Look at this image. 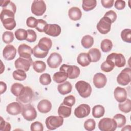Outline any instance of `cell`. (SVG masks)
<instances>
[{"label":"cell","mask_w":131,"mask_h":131,"mask_svg":"<svg viewBox=\"0 0 131 131\" xmlns=\"http://www.w3.org/2000/svg\"><path fill=\"white\" fill-rule=\"evenodd\" d=\"M15 15L9 12L1 13V20L4 28L8 30H13L16 26Z\"/></svg>","instance_id":"1"},{"label":"cell","mask_w":131,"mask_h":131,"mask_svg":"<svg viewBox=\"0 0 131 131\" xmlns=\"http://www.w3.org/2000/svg\"><path fill=\"white\" fill-rule=\"evenodd\" d=\"M75 88L79 95L83 98L89 97L92 93V88L90 84L83 80H79L75 84Z\"/></svg>","instance_id":"2"},{"label":"cell","mask_w":131,"mask_h":131,"mask_svg":"<svg viewBox=\"0 0 131 131\" xmlns=\"http://www.w3.org/2000/svg\"><path fill=\"white\" fill-rule=\"evenodd\" d=\"M63 121V118L60 116H50L46 118L45 123L49 130H53L62 126Z\"/></svg>","instance_id":"3"},{"label":"cell","mask_w":131,"mask_h":131,"mask_svg":"<svg viewBox=\"0 0 131 131\" xmlns=\"http://www.w3.org/2000/svg\"><path fill=\"white\" fill-rule=\"evenodd\" d=\"M34 93L32 89L30 87L25 86L21 91L20 95L16 98V100L23 105L31 102Z\"/></svg>","instance_id":"4"},{"label":"cell","mask_w":131,"mask_h":131,"mask_svg":"<svg viewBox=\"0 0 131 131\" xmlns=\"http://www.w3.org/2000/svg\"><path fill=\"white\" fill-rule=\"evenodd\" d=\"M98 128L101 131H114L117 128V124L113 119L103 118L99 121Z\"/></svg>","instance_id":"5"},{"label":"cell","mask_w":131,"mask_h":131,"mask_svg":"<svg viewBox=\"0 0 131 131\" xmlns=\"http://www.w3.org/2000/svg\"><path fill=\"white\" fill-rule=\"evenodd\" d=\"M22 107V116L25 120L31 121L36 119L37 117L36 111L30 103L23 105Z\"/></svg>","instance_id":"6"},{"label":"cell","mask_w":131,"mask_h":131,"mask_svg":"<svg viewBox=\"0 0 131 131\" xmlns=\"http://www.w3.org/2000/svg\"><path fill=\"white\" fill-rule=\"evenodd\" d=\"M106 60L110 61L118 68L123 67L126 64V60L124 55L120 53H112L107 56Z\"/></svg>","instance_id":"7"},{"label":"cell","mask_w":131,"mask_h":131,"mask_svg":"<svg viewBox=\"0 0 131 131\" xmlns=\"http://www.w3.org/2000/svg\"><path fill=\"white\" fill-rule=\"evenodd\" d=\"M60 71L66 72L68 77L70 79H75L77 78L80 74V69L76 66H71L66 64H62L59 69Z\"/></svg>","instance_id":"8"},{"label":"cell","mask_w":131,"mask_h":131,"mask_svg":"<svg viewBox=\"0 0 131 131\" xmlns=\"http://www.w3.org/2000/svg\"><path fill=\"white\" fill-rule=\"evenodd\" d=\"M131 80V69L125 68L121 71L117 77V81L121 85H128Z\"/></svg>","instance_id":"9"},{"label":"cell","mask_w":131,"mask_h":131,"mask_svg":"<svg viewBox=\"0 0 131 131\" xmlns=\"http://www.w3.org/2000/svg\"><path fill=\"white\" fill-rule=\"evenodd\" d=\"M111 24L112 22L108 17L103 16L100 19L97 25V30L101 34H107L111 30Z\"/></svg>","instance_id":"10"},{"label":"cell","mask_w":131,"mask_h":131,"mask_svg":"<svg viewBox=\"0 0 131 131\" xmlns=\"http://www.w3.org/2000/svg\"><path fill=\"white\" fill-rule=\"evenodd\" d=\"M46 10V5L43 1H34L31 6V11L36 16L42 15Z\"/></svg>","instance_id":"11"},{"label":"cell","mask_w":131,"mask_h":131,"mask_svg":"<svg viewBox=\"0 0 131 131\" xmlns=\"http://www.w3.org/2000/svg\"><path fill=\"white\" fill-rule=\"evenodd\" d=\"M32 64L33 61L32 58L26 59L20 57L18 58L14 62V66L16 69L23 70L25 72L29 71Z\"/></svg>","instance_id":"12"},{"label":"cell","mask_w":131,"mask_h":131,"mask_svg":"<svg viewBox=\"0 0 131 131\" xmlns=\"http://www.w3.org/2000/svg\"><path fill=\"white\" fill-rule=\"evenodd\" d=\"M62 61V58L61 56L59 53L54 52L50 54L47 59V62L50 68L55 69L60 65Z\"/></svg>","instance_id":"13"},{"label":"cell","mask_w":131,"mask_h":131,"mask_svg":"<svg viewBox=\"0 0 131 131\" xmlns=\"http://www.w3.org/2000/svg\"><path fill=\"white\" fill-rule=\"evenodd\" d=\"M90 111L91 108L88 104H81L75 109L74 115L78 118H83L89 115Z\"/></svg>","instance_id":"14"},{"label":"cell","mask_w":131,"mask_h":131,"mask_svg":"<svg viewBox=\"0 0 131 131\" xmlns=\"http://www.w3.org/2000/svg\"><path fill=\"white\" fill-rule=\"evenodd\" d=\"M61 32V27L57 24H47L45 27L44 32L49 35L53 37H57L60 34Z\"/></svg>","instance_id":"15"},{"label":"cell","mask_w":131,"mask_h":131,"mask_svg":"<svg viewBox=\"0 0 131 131\" xmlns=\"http://www.w3.org/2000/svg\"><path fill=\"white\" fill-rule=\"evenodd\" d=\"M17 52L20 57L26 59L31 58V55L33 54V49L31 47L25 43L21 44L19 46Z\"/></svg>","instance_id":"16"},{"label":"cell","mask_w":131,"mask_h":131,"mask_svg":"<svg viewBox=\"0 0 131 131\" xmlns=\"http://www.w3.org/2000/svg\"><path fill=\"white\" fill-rule=\"evenodd\" d=\"M16 55V49L12 45H8L5 47L3 51V56L6 60L13 59Z\"/></svg>","instance_id":"17"},{"label":"cell","mask_w":131,"mask_h":131,"mask_svg":"<svg viewBox=\"0 0 131 131\" xmlns=\"http://www.w3.org/2000/svg\"><path fill=\"white\" fill-rule=\"evenodd\" d=\"M22 104L18 102H13L7 106L6 111L9 115L16 116L22 112Z\"/></svg>","instance_id":"18"},{"label":"cell","mask_w":131,"mask_h":131,"mask_svg":"<svg viewBox=\"0 0 131 131\" xmlns=\"http://www.w3.org/2000/svg\"><path fill=\"white\" fill-rule=\"evenodd\" d=\"M93 80L94 86L98 89L104 87L107 82V78L105 75L101 73H96L94 76Z\"/></svg>","instance_id":"19"},{"label":"cell","mask_w":131,"mask_h":131,"mask_svg":"<svg viewBox=\"0 0 131 131\" xmlns=\"http://www.w3.org/2000/svg\"><path fill=\"white\" fill-rule=\"evenodd\" d=\"M114 96L118 102H122L127 99V92L124 88L118 86L114 91Z\"/></svg>","instance_id":"20"},{"label":"cell","mask_w":131,"mask_h":131,"mask_svg":"<svg viewBox=\"0 0 131 131\" xmlns=\"http://www.w3.org/2000/svg\"><path fill=\"white\" fill-rule=\"evenodd\" d=\"M52 106V103L49 100L47 99H42L38 102L37 107L39 112L46 114L51 111Z\"/></svg>","instance_id":"21"},{"label":"cell","mask_w":131,"mask_h":131,"mask_svg":"<svg viewBox=\"0 0 131 131\" xmlns=\"http://www.w3.org/2000/svg\"><path fill=\"white\" fill-rule=\"evenodd\" d=\"M37 46L41 50L45 52H49L52 47V41L50 38L44 37L39 40Z\"/></svg>","instance_id":"22"},{"label":"cell","mask_w":131,"mask_h":131,"mask_svg":"<svg viewBox=\"0 0 131 131\" xmlns=\"http://www.w3.org/2000/svg\"><path fill=\"white\" fill-rule=\"evenodd\" d=\"M68 16L72 20L77 21L80 19L82 16V12L79 8L73 7L69 10Z\"/></svg>","instance_id":"23"},{"label":"cell","mask_w":131,"mask_h":131,"mask_svg":"<svg viewBox=\"0 0 131 131\" xmlns=\"http://www.w3.org/2000/svg\"><path fill=\"white\" fill-rule=\"evenodd\" d=\"M57 90L60 94L64 95L72 91V85L69 81H67L59 84L57 86Z\"/></svg>","instance_id":"24"},{"label":"cell","mask_w":131,"mask_h":131,"mask_svg":"<svg viewBox=\"0 0 131 131\" xmlns=\"http://www.w3.org/2000/svg\"><path fill=\"white\" fill-rule=\"evenodd\" d=\"M89 58L91 60V62H96L98 61L101 58V52L97 48H92L89 50L88 53Z\"/></svg>","instance_id":"25"},{"label":"cell","mask_w":131,"mask_h":131,"mask_svg":"<svg viewBox=\"0 0 131 131\" xmlns=\"http://www.w3.org/2000/svg\"><path fill=\"white\" fill-rule=\"evenodd\" d=\"M72 107H70L62 103L58 108V114L59 116L62 117L63 118L69 117L72 112Z\"/></svg>","instance_id":"26"},{"label":"cell","mask_w":131,"mask_h":131,"mask_svg":"<svg viewBox=\"0 0 131 131\" xmlns=\"http://www.w3.org/2000/svg\"><path fill=\"white\" fill-rule=\"evenodd\" d=\"M77 63L82 67H86L91 63V60L89 58L88 53H81L77 57Z\"/></svg>","instance_id":"27"},{"label":"cell","mask_w":131,"mask_h":131,"mask_svg":"<svg viewBox=\"0 0 131 131\" xmlns=\"http://www.w3.org/2000/svg\"><path fill=\"white\" fill-rule=\"evenodd\" d=\"M68 78L67 73L63 71H59L56 72L53 77V80L58 83H61L65 82Z\"/></svg>","instance_id":"28"},{"label":"cell","mask_w":131,"mask_h":131,"mask_svg":"<svg viewBox=\"0 0 131 131\" xmlns=\"http://www.w3.org/2000/svg\"><path fill=\"white\" fill-rule=\"evenodd\" d=\"M97 5L96 0H83L82 1V7L84 11H89L93 10Z\"/></svg>","instance_id":"29"},{"label":"cell","mask_w":131,"mask_h":131,"mask_svg":"<svg viewBox=\"0 0 131 131\" xmlns=\"http://www.w3.org/2000/svg\"><path fill=\"white\" fill-rule=\"evenodd\" d=\"M105 113V109L101 105H96L93 107L92 115L95 118L102 117Z\"/></svg>","instance_id":"30"},{"label":"cell","mask_w":131,"mask_h":131,"mask_svg":"<svg viewBox=\"0 0 131 131\" xmlns=\"http://www.w3.org/2000/svg\"><path fill=\"white\" fill-rule=\"evenodd\" d=\"M81 43L84 48L89 49L94 44V38L90 35H86L82 38Z\"/></svg>","instance_id":"31"},{"label":"cell","mask_w":131,"mask_h":131,"mask_svg":"<svg viewBox=\"0 0 131 131\" xmlns=\"http://www.w3.org/2000/svg\"><path fill=\"white\" fill-rule=\"evenodd\" d=\"M33 68L34 70L38 73L43 72L46 69V65L43 61L36 60L33 62Z\"/></svg>","instance_id":"32"},{"label":"cell","mask_w":131,"mask_h":131,"mask_svg":"<svg viewBox=\"0 0 131 131\" xmlns=\"http://www.w3.org/2000/svg\"><path fill=\"white\" fill-rule=\"evenodd\" d=\"M118 106L121 112L125 113H129L131 111V100L129 99H126L124 101L120 102Z\"/></svg>","instance_id":"33"},{"label":"cell","mask_w":131,"mask_h":131,"mask_svg":"<svg viewBox=\"0 0 131 131\" xmlns=\"http://www.w3.org/2000/svg\"><path fill=\"white\" fill-rule=\"evenodd\" d=\"M113 119L115 121L117 124V127L121 128L123 127L126 123V117L121 114H117L115 115Z\"/></svg>","instance_id":"34"},{"label":"cell","mask_w":131,"mask_h":131,"mask_svg":"<svg viewBox=\"0 0 131 131\" xmlns=\"http://www.w3.org/2000/svg\"><path fill=\"white\" fill-rule=\"evenodd\" d=\"M113 43L111 40L108 39H104L101 41L100 43V48L103 52H109L112 49Z\"/></svg>","instance_id":"35"},{"label":"cell","mask_w":131,"mask_h":131,"mask_svg":"<svg viewBox=\"0 0 131 131\" xmlns=\"http://www.w3.org/2000/svg\"><path fill=\"white\" fill-rule=\"evenodd\" d=\"M24 88V86L22 84L19 83H14L11 85V92L14 96L17 97L20 95Z\"/></svg>","instance_id":"36"},{"label":"cell","mask_w":131,"mask_h":131,"mask_svg":"<svg viewBox=\"0 0 131 131\" xmlns=\"http://www.w3.org/2000/svg\"><path fill=\"white\" fill-rule=\"evenodd\" d=\"M12 76L15 80L18 81H23L26 79L27 77V75L25 73V71H24V70L17 69L13 72Z\"/></svg>","instance_id":"37"},{"label":"cell","mask_w":131,"mask_h":131,"mask_svg":"<svg viewBox=\"0 0 131 131\" xmlns=\"http://www.w3.org/2000/svg\"><path fill=\"white\" fill-rule=\"evenodd\" d=\"M49 52H45L41 50L38 47L37 45L33 48V54L36 58H43L47 56Z\"/></svg>","instance_id":"38"},{"label":"cell","mask_w":131,"mask_h":131,"mask_svg":"<svg viewBox=\"0 0 131 131\" xmlns=\"http://www.w3.org/2000/svg\"><path fill=\"white\" fill-rule=\"evenodd\" d=\"M121 37L122 40L126 42H131V30L130 29H125L121 32Z\"/></svg>","instance_id":"39"},{"label":"cell","mask_w":131,"mask_h":131,"mask_svg":"<svg viewBox=\"0 0 131 131\" xmlns=\"http://www.w3.org/2000/svg\"><path fill=\"white\" fill-rule=\"evenodd\" d=\"M14 35L18 40H26L27 37V32L23 29H18L15 31Z\"/></svg>","instance_id":"40"},{"label":"cell","mask_w":131,"mask_h":131,"mask_svg":"<svg viewBox=\"0 0 131 131\" xmlns=\"http://www.w3.org/2000/svg\"><path fill=\"white\" fill-rule=\"evenodd\" d=\"M14 39V34L10 31H5L2 35V39L4 43L9 44L12 42Z\"/></svg>","instance_id":"41"},{"label":"cell","mask_w":131,"mask_h":131,"mask_svg":"<svg viewBox=\"0 0 131 131\" xmlns=\"http://www.w3.org/2000/svg\"><path fill=\"white\" fill-rule=\"evenodd\" d=\"M96 122L93 119H89L84 123V127L86 130L92 131L95 129Z\"/></svg>","instance_id":"42"},{"label":"cell","mask_w":131,"mask_h":131,"mask_svg":"<svg viewBox=\"0 0 131 131\" xmlns=\"http://www.w3.org/2000/svg\"><path fill=\"white\" fill-rule=\"evenodd\" d=\"M51 76L48 73H44L39 77V82L43 85H48L51 82Z\"/></svg>","instance_id":"43"},{"label":"cell","mask_w":131,"mask_h":131,"mask_svg":"<svg viewBox=\"0 0 131 131\" xmlns=\"http://www.w3.org/2000/svg\"><path fill=\"white\" fill-rule=\"evenodd\" d=\"M115 67V66L110 61L105 60L101 65L100 68L104 72H110L112 71Z\"/></svg>","instance_id":"44"},{"label":"cell","mask_w":131,"mask_h":131,"mask_svg":"<svg viewBox=\"0 0 131 131\" xmlns=\"http://www.w3.org/2000/svg\"><path fill=\"white\" fill-rule=\"evenodd\" d=\"M75 97L73 95H69L64 98L62 103L67 106L72 107L75 104Z\"/></svg>","instance_id":"45"},{"label":"cell","mask_w":131,"mask_h":131,"mask_svg":"<svg viewBox=\"0 0 131 131\" xmlns=\"http://www.w3.org/2000/svg\"><path fill=\"white\" fill-rule=\"evenodd\" d=\"M27 37L26 40L29 42H35L36 40L37 35L35 31L31 29H29L27 30Z\"/></svg>","instance_id":"46"},{"label":"cell","mask_w":131,"mask_h":131,"mask_svg":"<svg viewBox=\"0 0 131 131\" xmlns=\"http://www.w3.org/2000/svg\"><path fill=\"white\" fill-rule=\"evenodd\" d=\"M30 129L31 131H43V124L39 121H35L31 124Z\"/></svg>","instance_id":"47"},{"label":"cell","mask_w":131,"mask_h":131,"mask_svg":"<svg viewBox=\"0 0 131 131\" xmlns=\"http://www.w3.org/2000/svg\"><path fill=\"white\" fill-rule=\"evenodd\" d=\"M11 124L10 123L5 121L2 117H1L0 130L1 131H10L11 130Z\"/></svg>","instance_id":"48"},{"label":"cell","mask_w":131,"mask_h":131,"mask_svg":"<svg viewBox=\"0 0 131 131\" xmlns=\"http://www.w3.org/2000/svg\"><path fill=\"white\" fill-rule=\"evenodd\" d=\"M47 23L46 21L41 19H37V23L35 29L39 32H44L45 28Z\"/></svg>","instance_id":"49"},{"label":"cell","mask_w":131,"mask_h":131,"mask_svg":"<svg viewBox=\"0 0 131 131\" xmlns=\"http://www.w3.org/2000/svg\"><path fill=\"white\" fill-rule=\"evenodd\" d=\"M37 23V19H36L35 17L31 16L28 17L26 20L27 26L30 28H36Z\"/></svg>","instance_id":"50"},{"label":"cell","mask_w":131,"mask_h":131,"mask_svg":"<svg viewBox=\"0 0 131 131\" xmlns=\"http://www.w3.org/2000/svg\"><path fill=\"white\" fill-rule=\"evenodd\" d=\"M104 16L108 17L111 20L112 23H113L116 20L117 15L115 11L113 10H110L105 13Z\"/></svg>","instance_id":"51"},{"label":"cell","mask_w":131,"mask_h":131,"mask_svg":"<svg viewBox=\"0 0 131 131\" xmlns=\"http://www.w3.org/2000/svg\"><path fill=\"white\" fill-rule=\"evenodd\" d=\"M125 7V2L124 1L117 0L115 2V7L116 9L121 10H123Z\"/></svg>","instance_id":"52"},{"label":"cell","mask_w":131,"mask_h":131,"mask_svg":"<svg viewBox=\"0 0 131 131\" xmlns=\"http://www.w3.org/2000/svg\"><path fill=\"white\" fill-rule=\"evenodd\" d=\"M114 0H101V3L102 6L105 8H111L114 5Z\"/></svg>","instance_id":"53"},{"label":"cell","mask_w":131,"mask_h":131,"mask_svg":"<svg viewBox=\"0 0 131 131\" xmlns=\"http://www.w3.org/2000/svg\"><path fill=\"white\" fill-rule=\"evenodd\" d=\"M0 89L1 94H3L4 93H5L7 90V85L3 81L0 82Z\"/></svg>","instance_id":"54"},{"label":"cell","mask_w":131,"mask_h":131,"mask_svg":"<svg viewBox=\"0 0 131 131\" xmlns=\"http://www.w3.org/2000/svg\"><path fill=\"white\" fill-rule=\"evenodd\" d=\"M121 130H131V126L130 125H126L123 128H122Z\"/></svg>","instance_id":"55"}]
</instances>
